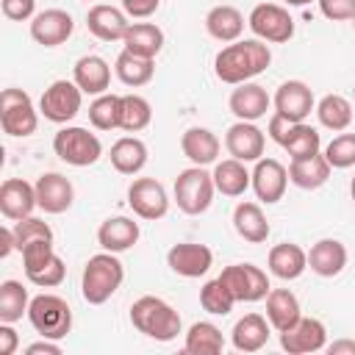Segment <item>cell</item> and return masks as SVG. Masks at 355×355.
I'll return each mask as SVG.
<instances>
[{"instance_id":"obj_1","label":"cell","mask_w":355,"mask_h":355,"mask_svg":"<svg viewBox=\"0 0 355 355\" xmlns=\"http://www.w3.org/2000/svg\"><path fill=\"white\" fill-rule=\"evenodd\" d=\"M269 64H272V50H269L266 42H261V39H236V42L225 44L216 53L214 72L222 83L239 86V83H247V80L258 78L261 72H266Z\"/></svg>"},{"instance_id":"obj_2","label":"cell","mask_w":355,"mask_h":355,"mask_svg":"<svg viewBox=\"0 0 355 355\" xmlns=\"http://www.w3.org/2000/svg\"><path fill=\"white\" fill-rule=\"evenodd\" d=\"M130 324H133L141 336H147V338H153V341H161V344L175 341L178 333H183V319H180V313H178L166 300L153 297V294H144V297H139V300L130 305Z\"/></svg>"},{"instance_id":"obj_3","label":"cell","mask_w":355,"mask_h":355,"mask_svg":"<svg viewBox=\"0 0 355 355\" xmlns=\"http://www.w3.org/2000/svg\"><path fill=\"white\" fill-rule=\"evenodd\" d=\"M125 280V266L122 261L116 258V252H97L86 261L83 266V275H80V297L89 302V305H103L108 302L119 286Z\"/></svg>"},{"instance_id":"obj_4","label":"cell","mask_w":355,"mask_h":355,"mask_svg":"<svg viewBox=\"0 0 355 355\" xmlns=\"http://www.w3.org/2000/svg\"><path fill=\"white\" fill-rule=\"evenodd\" d=\"M28 322L42 338H67L72 330V308L58 294H36L28 305Z\"/></svg>"},{"instance_id":"obj_5","label":"cell","mask_w":355,"mask_h":355,"mask_svg":"<svg viewBox=\"0 0 355 355\" xmlns=\"http://www.w3.org/2000/svg\"><path fill=\"white\" fill-rule=\"evenodd\" d=\"M214 175L205 169V166H189L183 169L178 178H175V186H172V194H175V202L178 208L186 214V216H200L211 208L214 202Z\"/></svg>"},{"instance_id":"obj_6","label":"cell","mask_w":355,"mask_h":355,"mask_svg":"<svg viewBox=\"0 0 355 355\" xmlns=\"http://www.w3.org/2000/svg\"><path fill=\"white\" fill-rule=\"evenodd\" d=\"M53 153L69 164V166H92L100 161L103 155V141L86 130V128H78V125H64L55 136H53Z\"/></svg>"},{"instance_id":"obj_7","label":"cell","mask_w":355,"mask_h":355,"mask_svg":"<svg viewBox=\"0 0 355 355\" xmlns=\"http://www.w3.org/2000/svg\"><path fill=\"white\" fill-rule=\"evenodd\" d=\"M0 128L14 139L33 136L39 128V108L22 89H3L0 94Z\"/></svg>"},{"instance_id":"obj_8","label":"cell","mask_w":355,"mask_h":355,"mask_svg":"<svg viewBox=\"0 0 355 355\" xmlns=\"http://www.w3.org/2000/svg\"><path fill=\"white\" fill-rule=\"evenodd\" d=\"M25 277L39 288H55L67 277V266L61 255L53 250V241H33L22 250Z\"/></svg>"},{"instance_id":"obj_9","label":"cell","mask_w":355,"mask_h":355,"mask_svg":"<svg viewBox=\"0 0 355 355\" xmlns=\"http://www.w3.org/2000/svg\"><path fill=\"white\" fill-rule=\"evenodd\" d=\"M80 105H83V92L75 80H67V78L53 80L39 97V114L55 125L72 122L80 114Z\"/></svg>"},{"instance_id":"obj_10","label":"cell","mask_w":355,"mask_h":355,"mask_svg":"<svg viewBox=\"0 0 355 355\" xmlns=\"http://www.w3.org/2000/svg\"><path fill=\"white\" fill-rule=\"evenodd\" d=\"M247 25L255 33V39L266 44H286L294 36V17L288 14L286 6L277 3H258L250 11Z\"/></svg>"},{"instance_id":"obj_11","label":"cell","mask_w":355,"mask_h":355,"mask_svg":"<svg viewBox=\"0 0 355 355\" xmlns=\"http://www.w3.org/2000/svg\"><path fill=\"white\" fill-rule=\"evenodd\" d=\"M219 280L227 286L236 302H258L269 294V275L255 263H230L222 269Z\"/></svg>"},{"instance_id":"obj_12","label":"cell","mask_w":355,"mask_h":355,"mask_svg":"<svg viewBox=\"0 0 355 355\" xmlns=\"http://www.w3.org/2000/svg\"><path fill=\"white\" fill-rule=\"evenodd\" d=\"M128 205L139 219L158 222L169 211V194L155 178H133L128 186Z\"/></svg>"},{"instance_id":"obj_13","label":"cell","mask_w":355,"mask_h":355,"mask_svg":"<svg viewBox=\"0 0 355 355\" xmlns=\"http://www.w3.org/2000/svg\"><path fill=\"white\" fill-rule=\"evenodd\" d=\"M280 347L288 355H311L327 347V327L313 316H300L297 324L280 333Z\"/></svg>"},{"instance_id":"obj_14","label":"cell","mask_w":355,"mask_h":355,"mask_svg":"<svg viewBox=\"0 0 355 355\" xmlns=\"http://www.w3.org/2000/svg\"><path fill=\"white\" fill-rule=\"evenodd\" d=\"M263 147H266V133L255 125V122H244L236 119L227 133H225V150L230 158H239L244 164H255L258 158H263Z\"/></svg>"},{"instance_id":"obj_15","label":"cell","mask_w":355,"mask_h":355,"mask_svg":"<svg viewBox=\"0 0 355 355\" xmlns=\"http://www.w3.org/2000/svg\"><path fill=\"white\" fill-rule=\"evenodd\" d=\"M272 105H275V114L291 122H305L316 108V100L305 80H283L272 97Z\"/></svg>"},{"instance_id":"obj_16","label":"cell","mask_w":355,"mask_h":355,"mask_svg":"<svg viewBox=\"0 0 355 355\" xmlns=\"http://www.w3.org/2000/svg\"><path fill=\"white\" fill-rule=\"evenodd\" d=\"M166 266L180 277H202L214 266V252L205 244L197 241H180L172 244L166 252Z\"/></svg>"},{"instance_id":"obj_17","label":"cell","mask_w":355,"mask_h":355,"mask_svg":"<svg viewBox=\"0 0 355 355\" xmlns=\"http://www.w3.org/2000/svg\"><path fill=\"white\" fill-rule=\"evenodd\" d=\"M75 31L72 14L64 8H44L31 19V39L42 47H58L64 44Z\"/></svg>"},{"instance_id":"obj_18","label":"cell","mask_w":355,"mask_h":355,"mask_svg":"<svg viewBox=\"0 0 355 355\" xmlns=\"http://www.w3.org/2000/svg\"><path fill=\"white\" fill-rule=\"evenodd\" d=\"M288 186V169L277 158H258L252 166V191L261 202L275 205L283 200Z\"/></svg>"},{"instance_id":"obj_19","label":"cell","mask_w":355,"mask_h":355,"mask_svg":"<svg viewBox=\"0 0 355 355\" xmlns=\"http://www.w3.org/2000/svg\"><path fill=\"white\" fill-rule=\"evenodd\" d=\"M36 202L44 214H64L75 202V186L61 172H44L36 178Z\"/></svg>"},{"instance_id":"obj_20","label":"cell","mask_w":355,"mask_h":355,"mask_svg":"<svg viewBox=\"0 0 355 355\" xmlns=\"http://www.w3.org/2000/svg\"><path fill=\"white\" fill-rule=\"evenodd\" d=\"M39 208L36 202V186L22 178H6L0 186V214L8 222H19L31 216Z\"/></svg>"},{"instance_id":"obj_21","label":"cell","mask_w":355,"mask_h":355,"mask_svg":"<svg viewBox=\"0 0 355 355\" xmlns=\"http://www.w3.org/2000/svg\"><path fill=\"white\" fill-rule=\"evenodd\" d=\"M269 105H272L269 92H266L261 83H252V80L239 83V86L230 92V97H227L230 114H233L236 119H244V122H258V119H263L266 111H269Z\"/></svg>"},{"instance_id":"obj_22","label":"cell","mask_w":355,"mask_h":355,"mask_svg":"<svg viewBox=\"0 0 355 355\" xmlns=\"http://www.w3.org/2000/svg\"><path fill=\"white\" fill-rule=\"evenodd\" d=\"M86 28L100 42H122L130 22H128V14L122 8L108 6V3H97L86 11Z\"/></svg>"},{"instance_id":"obj_23","label":"cell","mask_w":355,"mask_h":355,"mask_svg":"<svg viewBox=\"0 0 355 355\" xmlns=\"http://www.w3.org/2000/svg\"><path fill=\"white\" fill-rule=\"evenodd\" d=\"M72 80L80 86L83 94H92V97H100L108 92L111 86V67L103 55H80L72 67Z\"/></svg>"},{"instance_id":"obj_24","label":"cell","mask_w":355,"mask_h":355,"mask_svg":"<svg viewBox=\"0 0 355 355\" xmlns=\"http://www.w3.org/2000/svg\"><path fill=\"white\" fill-rule=\"evenodd\" d=\"M139 236H141V227L130 216H108L97 227V244L103 250H108V252H116V255L130 250V247H136Z\"/></svg>"},{"instance_id":"obj_25","label":"cell","mask_w":355,"mask_h":355,"mask_svg":"<svg viewBox=\"0 0 355 355\" xmlns=\"http://www.w3.org/2000/svg\"><path fill=\"white\" fill-rule=\"evenodd\" d=\"M347 258L349 252L338 239H319L308 250V269L319 277H336L344 272Z\"/></svg>"},{"instance_id":"obj_26","label":"cell","mask_w":355,"mask_h":355,"mask_svg":"<svg viewBox=\"0 0 355 355\" xmlns=\"http://www.w3.org/2000/svg\"><path fill=\"white\" fill-rule=\"evenodd\" d=\"M219 147H222V144H219L216 133L208 130V128H200V125L186 128L183 136H180V150H183V155H186L194 166H211V164H216Z\"/></svg>"},{"instance_id":"obj_27","label":"cell","mask_w":355,"mask_h":355,"mask_svg":"<svg viewBox=\"0 0 355 355\" xmlns=\"http://www.w3.org/2000/svg\"><path fill=\"white\" fill-rule=\"evenodd\" d=\"M266 266L280 280H297L308 269V252L294 241H280L269 250Z\"/></svg>"},{"instance_id":"obj_28","label":"cell","mask_w":355,"mask_h":355,"mask_svg":"<svg viewBox=\"0 0 355 355\" xmlns=\"http://www.w3.org/2000/svg\"><path fill=\"white\" fill-rule=\"evenodd\" d=\"M269 330H272V324H269L266 316H261V313H244L233 324V330H230V344L239 352H258V349L266 347Z\"/></svg>"},{"instance_id":"obj_29","label":"cell","mask_w":355,"mask_h":355,"mask_svg":"<svg viewBox=\"0 0 355 355\" xmlns=\"http://www.w3.org/2000/svg\"><path fill=\"white\" fill-rule=\"evenodd\" d=\"M233 227L247 244H263L272 233L263 208L258 202H250V200H244L233 208Z\"/></svg>"},{"instance_id":"obj_30","label":"cell","mask_w":355,"mask_h":355,"mask_svg":"<svg viewBox=\"0 0 355 355\" xmlns=\"http://www.w3.org/2000/svg\"><path fill=\"white\" fill-rule=\"evenodd\" d=\"M244 25H247L244 22V14L236 6H227V3L214 6L205 14V31H208V36L216 39V42H222V44H230V42L241 39Z\"/></svg>"},{"instance_id":"obj_31","label":"cell","mask_w":355,"mask_h":355,"mask_svg":"<svg viewBox=\"0 0 355 355\" xmlns=\"http://www.w3.org/2000/svg\"><path fill=\"white\" fill-rule=\"evenodd\" d=\"M330 169L333 166L327 164L324 153H316V155H308V158H291V164H288V180L297 189L316 191V189H322L330 180Z\"/></svg>"},{"instance_id":"obj_32","label":"cell","mask_w":355,"mask_h":355,"mask_svg":"<svg viewBox=\"0 0 355 355\" xmlns=\"http://www.w3.org/2000/svg\"><path fill=\"white\" fill-rule=\"evenodd\" d=\"M214 186L219 194L225 197H241L250 186H252V172L247 169L244 161L239 158H225L214 164Z\"/></svg>"},{"instance_id":"obj_33","label":"cell","mask_w":355,"mask_h":355,"mask_svg":"<svg viewBox=\"0 0 355 355\" xmlns=\"http://www.w3.org/2000/svg\"><path fill=\"white\" fill-rule=\"evenodd\" d=\"M147 144L139 139V136H122L111 144V166L119 172V175H139L144 166H147Z\"/></svg>"},{"instance_id":"obj_34","label":"cell","mask_w":355,"mask_h":355,"mask_svg":"<svg viewBox=\"0 0 355 355\" xmlns=\"http://www.w3.org/2000/svg\"><path fill=\"white\" fill-rule=\"evenodd\" d=\"M300 316H302V311H300V300H297L294 291H288V288H269V294H266V319H269L272 330L283 333L291 324H297Z\"/></svg>"},{"instance_id":"obj_35","label":"cell","mask_w":355,"mask_h":355,"mask_svg":"<svg viewBox=\"0 0 355 355\" xmlns=\"http://www.w3.org/2000/svg\"><path fill=\"white\" fill-rule=\"evenodd\" d=\"M114 75L130 89L147 86L155 75V58H144V55H136L130 50H122L114 61Z\"/></svg>"},{"instance_id":"obj_36","label":"cell","mask_w":355,"mask_h":355,"mask_svg":"<svg viewBox=\"0 0 355 355\" xmlns=\"http://www.w3.org/2000/svg\"><path fill=\"white\" fill-rule=\"evenodd\" d=\"M122 44H125V50H130L136 55L155 58L164 50V31L155 22H130Z\"/></svg>"},{"instance_id":"obj_37","label":"cell","mask_w":355,"mask_h":355,"mask_svg":"<svg viewBox=\"0 0 355 355\" xmlns=\"http://www.w3.org/2000/svg\"><path fill=\"white\" fill-rule=\"evenodd\" d=\"M183 349L189 355H219L225 349V336L214 322H194L186 330Z\"/></svg>"},{"instance_id":"obj_38","label":"cell","mask_w":355,"mask_h":355,"mask_svg":"<svg viewBox=\"0 0 355 355\" xmlns=\"http://www.w3.org/2000/svg\"><path fill=\"white\" fill-rule=\"evenodd\" d=\"M316 116H319V125L327 128V130H336V133H344L352 122V103L344 97V94H324L319 103H316Z\"/></svg>"},{"instance_id":"obj_39","label":"cell","mask_w":355,"mask_h":355,"mask_svg":"<svg viewBox=\"0 0 355 355\" xmlns=\"http://www.w3.org/2000/svg\"><path fill=\"white\" fill-rule=\"evenodd\" d=\"M280 147L291 158H308V155L322 153V133L308 122H291V128H288L286 139L280 141Z\"/></svg>"},{"instance_id":"obj_40","label":"cell","mask_w":355,"mask_h":355,"mask_svg":"<svg viewBox=\"0 0 355 355\" xmlns=\"http://www.w3.org/2000/svg\"><path fill=\"white\" fill-rule=\"evenodd\" d=\"M28 288L19 280H3L0 283V322H19L22 316H28Z\"/></svg>"},{"instance_id":"obj_41","label":"cell","mask_w":355,"mask_h":355,"mask_svg":"<svg viewBox=\"0 0 355 355\" xmlns=\"http://www.w3.org/2000/svg\"><path fill=\"white\" fill-rule=\"evenodd\" d=\"M153 122V105L141 94H122V111H119V128L125 133H139Z\"/></svg>"},{"instance_id":"obj_42","label":"cell","mask_w":355,"mask_h":355,"mask_svg":"<svg viewBox=\"0 0 355 355\" xmlns=\"http://www.w3.org/2000/svg\"><path fill=\"white\" fill-rule=\"evenodd\" d=\"M119 111H122V94H100L89 105V122L97 130H114L119 128Z\"/></svg>"},{"instance_id":"obj_43","label":"cell","mask_w":355,"mask_h":355,"mask_svg":"<svg viewBox=\"0 0 355 355\" xmlns=\"http://www.w3.org/2000/svg\"><path fill=\"white\" fill-rule=\"evenodd\" d=\"M200 305H202V311L211 313V316H227V313L233 311L236 300H233V294L227 291V286H225L219 277H214V280L202 283V288H200Z\"/></svg>"},{"instance_id":"obj_44","label":"cell","mask_w":355,"mask_h":355,"mask_svg":"<svg viewBox=\"0 0 355 355\" xmlns=\"http://www.w3.org/2000/svg\"><path fill=\"white\" fill-rule=\"evenodd\" d=\"M11 230H14V241H17V252H22L28 244H33V241H53L55 236H53V227L44 222V219H39V216H25V219H19V222H14L11 225Z\"/></svg>"},{"instance_id":"obj_45","label":"cell","mask_w":355,"mask_h":355,"mask_svg":"<svg viewBox=\"0 0 355 355\" xmlns=\"http://www.w3.org/2000/svg\"><path fill=\"white\" fill-rule=\"evenodd\" d=\"M324 158L333 169H349L355 166V133H338L327 147Z\"/></svg>"},{"instance_id":"obj_46","label":"cell","mask_w":355,"mask_h":355,"mask_svg":"<svg viewBox=\"0 0 355 355\" xmlns=\"http://www.w3.org/2000/svg\"><path fill=\"white\" fill-rule=\"evenodd\" d=\"M319 11L330 22H349L355 17V0H316Z\"/></svg>"},{"instance_id":"obj_47","label":"cell","mask_w":355,"mask_h":355,"mask_svg":"<svg viewBox=\"0 0 355 355\" xmlns=\"http://www.w3.org/2000/svg\"><path fill=\"white\" fill-rule=\"evenodd\" d=\"M0 8L11 22H28L36 17V0H0Z\"/></svg>"},{"instance_id":"obj_48","label":"cell","mask_w":355,"mask_h":355,"mask_svg":"<svg viewBox=\"0 0 355 355\" xmlns=\"http://www.w3.org/2000/svg\"><path fill=\"white\" fill-rule=\"evenodd\" d=\"M119 6H122V11H125L128 17H133V19H147V17H153V14L158 11L161 0H119Z\"/></svg>"},{"instance_id":"obj_49","label":"cell","mask_w":355,"mask_h":355,"mask_svg":"<svg viewBox=\"0 0 355 355\" xmlns=\"http://www.w3.org/2000/svg\"><path fill=\"white\" fill-rule=\"evenodd\" d=\"M288 128H291V119H286V116H280V114H272L269 122H266V133H269V139H272L275 144H280V141L286 139Z\"/></svg>"},{"instance_id":"obj_50","label":"cell","mask_w":355,"mask_h":355,"mask_svg":"<svg viewBox=\"0 0 355 355\" xmlns=\"http://www.w3.org/2000/svg\"><path fill=\"white\" fill-rule=\"evenodd\" d=\"M19 347V336L8 322H0V355H14Z\"/></svg>"},{"instance_id":"obj_51","label":"cell","mask_w":355,"mask_h":355,"mask_svg":"<svg viewBox=\"0 0 355 355\" xmlns=\"http://www.w3.org/2000/svg\"><path fill=\"white\" fill-rule=\"evenodd\" d=\"M25 355H61V344L55 338H39L25 347Z\"/></svg>"},{"instance_id":"obj_52","label":"cell","mask_w":355,"mask_h":355,"mask_svg":"<svg viewBox=\"0 0 355 355\" xmlns=\"http://www.w3.org/2000/svg\"><path fill=\"white\" fill-rule=\"evenodd\" d=\"M14 250H17V241H14V230L6 225V227H0V258H8Z\"/></svg>"},{"instance_id":"obj_53","label":"cell","mask_w":355,"mask_h":355,"mask_svg":"<svg viewBox=\"0 0 355 355\" xmlns=\"http://www.w3.org/2000/svg\"><path fill=\"white\" fill-rule=\"evenodd\" d=\"M324 349H327L330 355H355V341H352V338H338V341L327 344Z\"/></svg>"},{"instance_id":"obj_54","label":"cell","mask_w":355,"mask_h":355,"mask_svg":"<svg viewBox=\"0 0 355 355\" xmlns=\"http://www.w3.org/2000/svg\"><path fill=\"white\" fill-rule=\"evenodd\" d=\"M286 6H308V3H313V0H283Z\"/></svg>"},{"instance_id":"obj_55","label":"cell","mask_w":355,"mask_h":355,"mask_svg":"<svg viewBox=\"0 0 355 355\" xmlns=\"http://www.w3.org/2000/svg\"><path fill=\"white\" fill-rule=\"evenodd\" d=\"M349 197H352V202H355V178L349 180Z\"/></svg>"},{"instance_id":"obj_56","label":"cell","mask_w":355,"mask_h":355,"mask_svg":"<svg viewBox=\"0 0 355 355\" xmlns=\"http://www.w3.org/2000/svg\"><path fill=\"white\" fill-rule=\"evenodd\" d=\"M349 22H352V28H355V17H352V19H349Z\"/></svg>"},{"instance_id":"obj_57","label":"cell","mask_w":355,"mask_h":355,"mask_svg":"<svg viewBox=\"0 0 355 355\" xmlns=\"http://www.w3.org/2000/svg\"><path fill=\"white\" fill-rule=\"evenodd\" d=\"M352 94H355V86H352Z\"/></svg>"}]
</instances>
